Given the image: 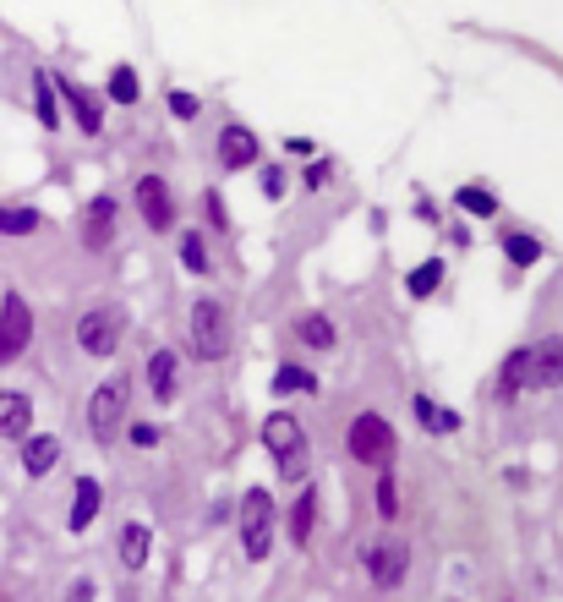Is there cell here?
Returning a JSON list of instances; mask_svg holds the SVG:
<instances>
[{"label": "cell", "instance_id": "7402d4cb", "mask_svg": "<svg viewBox=\"0 0 563 602\" xmlns=\"http://www.w3.org/2000/svg\"><path fill=\"white\" fill-rule=\"evenodd\" d=\"M33 115H39V126L44 132H61V99H55V83H50V72H33Z\"/></svg>", "mask_w": 563, "mask_h": 602}, {"label": "cell", "instance_id": "6da1fadb", "mask_svg": "<svg viewBox=\"0 0 563 602\" xmlns=\"http://www.w3.org/2000/svg\"><path fill=\"white\" fill-rule=\"evenodd\" d=\"M263 449L274 455V471H279L285 482H307V466H312V455H307V427H301L290 411H268V416H263Z\"/></svg>", "mask_w": 563, "mask_h": 602}, {"label": "cell", "instance_id": "836d02e7", "mask_svg": "<svg viewBox=\"0 0 563 602\" xmlns=\"http://www.w3.org/2000/svg\"><path fill=\"white\" fill-rule=\"evenodd\" d=\"M328 176H334V165H328V159H312L307 176H301V192H323V187H328Z\"/></svg>", "mask_w": 563, "mask_h": 602}, {"label": "cell", "instance_id": "74e56055", "mask_svg": "<svg viewBox=\"0 0 563 602\" xmlns=\"http://www.w3.org/2000/svg\"><path fill=\"white\" fill-rule=\"evenodd\" d=\"M66 602H93V581L82 575V581H72V592H66Z\"/></svg>", "mask_w": 563, "mask_h": 602}, {"label": "cell", "instance_id": "4316f807", "mask_svg": "<svg viewBox=\"0 0 563 602\" xmlns=\"http://www.w3.org/2000/svg\"><path fill=\"white\" fill-rule=\"evenodd\" d=\"M438 285H443V258H427V263H416V269L405 274V291L416 296V301L438 296Z\"/></svg>", "mask_w": 563, "mask_h": 602}, {"label": "cell", "instance_id": "1f68e13d", "mask_svg": "<svg viewBox=\"0 0 563 602\" xmlns=\"http://www.w3.org/2000/svg\"><path fill=\"white\" fill-rule=\"evenodd\" d=\"M410 416H416V422L427 427V433H438V416H443V405L432 400V395H416V400H410Z\"/></svg>", "mask_w": 563, "mask_h": 602}, {"label": "cell", "instance_id": "3957f363", "mask_svg": "<svg viewBox=\"0 0 563 602\" xmlns=\"http://www.w3.org/2000/svg\"><path fill=\"white\" fill-rule=\"evenodd\" d=\"M345 449H350V460L367 466V471H394V449H400V438H394L389 416L361 411L356 422H350V433H345Z\"/></svg>", "mask_w": 563, "mask_h": 602}, {"label": "cell", "instance_id": "f546056e", "mask_svg": "<svg viewBox=\"0 0 563 602\" xmlns=\"http://www.w3.org/2000/svg\"><path fill=\"white\" fill-rule=\"evenodd\" d=\"M372 499H378V515H383V520L400 515V488H394V471H378V488H372Z\"/></svg>", "mask_w": 563, "mask_h": 602}, {"label": "cell", "instance_id": "d6986e66", "mask_svg": "<svg viewBox=\"0 0 563 602\" xmlns=\"http://www.w3.org/2000/svg\"><path fill=\"white\" fill-rule=\"evenodd\" d=\"M148 553H154V531L143 526V520H126L121 526V570H143L148 564Z\"/></svg>", "mask_w": 563, "mask_h": 602}, {"label": "cell", "instance_id": "9c48e42d", "mask_svg": "<svg viewBox=\"0 0 563 602\" xmlns=\"http://www.w3.org/2000/svg\"><path fill=\"white\" fill-rule=\"evenodd\" d=\"M33 345V307L22 291H6L0 296V367L22 362Z\"/></svg>", "mask_w": 563, "mask_h": 602}, {"label": "cell", "instance_id": "603a6c76", "mask_svg": "<svg viewBox=\"0 0 563 602\" xmlns=\"http://www.w3.org/2000/svg\"><path fill=\"white\" fill-rule=\"evenodd\" d=\"M312 520H318V488H301L296 504H290V542H296V548L312 542Z\"/></svg>", "mask_w": 563, "mask_h": 602}, {"label": "cell", "instance_id": "8d00e7d4", "mask_svg": "<svg viewBox=\"0 0 563 602\" xmlns=\"http://www.w3.org/2000/svg\"><path fill=\"white\" fill-rule=\"evenodd\" d=\"M285 154H296V159H318V143H312V137H285Z\"/></svg>", "mask_w": 563, "mask_h": 602}, {"label": "cell", "instance_id": "4fadbf2b", "mask_svg": "<svg viewBox=\"0 0 563 602\" xmlns=\"http://www.w3.org/2000/svg\"><path fill=\"white\" fill-rule=\"evenodd\" d=\"M525 389H536V395H553V389H563V334H553V340H542V345H531Z\"/></svg>", "mask_w": 563, "mask_h": 602}, {"label": "cell", "instance_id": "30bf717a", "mask_svg": "<svg viewBox=\"0 0 563 602\" xmlns=\"http://www.w3.org/2000/svg\"><path fill=\"white\" fill-rule=\"evenodd\" d=\"M132 198H137V214H143V225L154 230V236H164V230H175V192H170V181H164L159 170L137 176Z\"/></svg>", "mask_w": 563, "mask_h": 602}, {"label": "cell", "instance_id": "ac0fdd59", "mask_svg": "<svg viewBox=\"0 0 563 602\" xmlns=\"http://www.w3.org/2000/svg\"><path fill=\"white\" fill-rule=\"evenodd\" d=\"M99 504H104L99 477H77V488H72V515H66V526H72V531H88L93 515H99Z\"/></svg>", "mask_w": 563, "mask_h": 602}, {"label": "cell", "instance_id": "5b68a950", "mask_svg": "<svg viewBox=\"0 0 563 602\" xmlns=\"http://www.w3.org/2000/svg\"><path fill=\"white\" fill-rule=\"evenodd\" d=\"M121 340H126V312L110 307V301H99L77 318V351L93 356V362H110L121 351Z\"/></svg>", "mask_w": 563, "mask_h": 602}, {"label": "cell", "instance_id": "2e32d148", "mask_svg": "<svg viewBox=\"0 0 563 602\" xmlns=\"http://www.w3.org/2000/svg\"><path fill=\"white\" fill-rule=\"evenodd\" d=\"M28 433H33L28 389H0V438H28Z\"/></svg>", "mask_w": 563, "mask_h": 602}, {"label": "cell", "instance_id": "e0dca14e", "mask_svg": "<svg viewBox=\"0 0 563 602\" xmlns=\"http://www.w3.org/2000/svg\"><path fill=\"white\" fill-rule=\"evenodd\" d=\"M525 367H531V345H520V351L503 356V367H498V405H514L525 395Z\"/></svg>", "mask_w": 563, "mask_h": 602}, {"label": "cell", "instance_id": "e575fe53", "mask_svg": "<svg viewBox=\"0 0 563 602\" xmlns=\"http://www.w3.org/2000/svg\"><path fill=\"white\" fill-rule=\"evenodd\" d=\"M285 192H290V187H285V170L268 165V170H263V198H268V203H279Z\"/></svg>", "mask_w": 563, "mask_h": 602}, {"label": "cell", "instance_id": "ffe728a7", "mask_svg": "<svg viewBox=\"0 0 563 602\" xmlns=\"http://www.w3.org/2000/svg\"><path fill=\"white\" fill-rule=\"evenodd\" d=\"M312 389H318V373H312V367H296V362L274 367V378H268V395H274V400H290V395H312Z\"/></svg>", "mask_w": 563, "mask_h": 602}, {"label": "cell", "instance_id": "4dcf8cb0", "mask_svg": "<svg viewBox=\"0 0 563 602\" xmlns=\"http://www.w3.org/2000/svg\"><path fill=\"white\" fill-rule=\"evenodd\" d=\"M164 104H170L175 121H197V115H203V99L186 94V88H170V99H164Z\"/></svg>", "mask_w": 563, "mask_h": 602}, {"label": "cell", "instance_id": "8992f818", "mask_svg": "<svg viewBox=\"0 0 563 602\" xmlns=\"http://www.w3.org/2000/svg\"><path fill=\"white\" fill-rule=\"evenodd\" d=\"M361 570H367V581H372V586H383V592L405 586V570H410V542L400 537V531L367 537V542H361Z\"/></svg>", "mask_w": 563, "mask_h": 602}, {"label": "cell", "instance_id": "5bb4252c", "mask_svg": "<svg viewBox=\"0 0 563 602\" xmlns=\"http://www.w3.org/2000/svg\"><path fill=\"white\" fill-rule=\"evenodd\" d=\"M148 373V389H154V405H175V395H181V356L170 351V345H154L143 362Z\"/></svg>", "mask_w": 563, "mask_h": 602}, {"label": "cell", "instance_id": "7a4b0ae2", "mask_svg": "<svg viewBox=\"0 0 563 602\" xmlns=\"http://www.w3.org/2000/svg\"><path fill=\"white\" fill-rule=\"evenodd\" d=\"M186 351L197 362H225L230 356V312L225 301L214 296H197L192 312H186Z\"/></svg>", "mask_w": 563, "mask_h": 602}, {"label": "cell", "instance_id": "cb8c5ba5", "mask_svg": "<svg viewBox=\"0 0 563 602\" xmlns=\"http://www.w3.org/2000/svg\"><path fill=\"white\" fill-rule=\"evenodd\" d=\"M181 269L197 274V280H208V274H214V252H208L203 230H181Z\"/></svg>", "mask_w": 563, "mask_h": 602}, {"label": "cell", "instance_id": "8fae6325", "mask_svg": "<svg viewBox=\"0 0 563 602\" xmlns=\"http://www.w3.org/2000/svg\"><path fill=\"white\" fill-rule=\"evenodd\" d=\"M50 83H55V99L72 110L77 132H82V137H99V132H104V99L93 94V88L72 83V77H50Z\"/></svg>", "mask_w": 563, "mask_h": 602}, {"label": "cell", "instance_id": "52a82bcc", "mask_svg": "<svg viewBox=\"0 0 563 602\" xmlns=\"http://www.w3.org/2000/svg\"><path fill=\"white\" fill-rule=\"evenodd\" d=\"M241 553L246 564H263L274 553V499H268V488L241 493Z\"/></svg>", "mask_w": 563, "mask_h": 602}, {"label": "cell", "instance_id": "7c38bea8", "mask_svg": "<svg viewBox=\"0 0 563 602\" xmlns=\"http://www.w3.org/2000/svg\"><path fill=\"white\" fill-rule=\"evenodd\" d=\"M257 132L252 126H241V121H230V126H219V143H214V159H219V170L225 176H236V170H246V165H257Z\"/></svg>", "mask_w": 563, "mask_h": 602}, {"label": "cell", "instance_id": "44dd1931", "mask_svg": "<svg viewBox=\"0 0 563 602\" xmlns=\"http://www.w3.org/2000/svg\"><path fill=\"white\" fill-rule=\"evenodd\" d=\"M44 230V214L33 203H0V236H39Z\"/></svg>", "mask_w": 563, "mask_h": 602}, {"label": "cell", "instance_id": "83f0119b", "mask_svg": "<svg viewBox=\"0 0 563 602\" xmlns=\"http://www.w3.org/2000/svg\"><path fill=\"white\" fill-rule=\"evenodd\" d=\"M454 208L471 214V219H492V214H498V198H492L487 187H460V192H454Z\"/></svg>", "mask_w": 563, "mask_h": 602}, {"label": "cell", "instance_id": "d590c367", "mask_svg": "<svg viewBox=\"0 0 563 602\" xmlns=\"http://www.w3.org/2000/svg\"><path fill=\"white\" fill-rule=\"evenodd\" d=\"M126 433H132V444H137V449H154V444H159V427H154V422H132Z\"/></svg>", "mask_w": 563, "mask_h": 602}, {"label": "cell", "instance_id": "ba28073f", "mask_svg": "<svg viewBox=\"0 0 563 602\" xmlns=\"http://www.w3.org/2000/svg\"><path fill=\"white\" fill-rule=\"evenodd\" d=\"M115 230H121V203H115V192H93V198L82 203V214H77L82 252H110Z\"/></svg>", "mask_w": 563, "mask_h": 602}, {"label": "cell", "instance_id": "484cf974", "mask_svg": "<svg viewBox=\"0 0 563 602\" xmlns=\"http://www.w3.org/2000/svg\"><path fill=\"white\" fill-rule=\"evenodd\" d=\"M542 241L536 236H525V230H503V258L514 263V269H536V263H542Z\"/></svg>", "mask_w": 563, "mask_h": 602}, {"label": "cell", "instance_id": "d6a6232c", "mask_svg": "<svg viewBox=\"0 0 563 602\" xmlns=\"http://www.w3.org/2000/svg\"><path fill=\"white\" fill-rule=\"evenodd\" d=\"M203 208H208V225H214V230H219V236H230V214H225V198H219V192H214V187H208V192H203Z\"/></svg>", "mask_w": 563, "mask_h": 602}, {"label": "cell", "instance_id": "9a60e30c", "mask_svg": "<svg viewBox=\"0 0 563 602\" xmlns=\"http://www.w3.org/2000/svg\"><path fill=\"white\" fill-rule=\"evenodd\" d=\"M61 438L55 433H28L22 438V471H28V482H39V477H50L55 466H61Z\"/></svg>", "mask_w": 563, "mask_h": 602}, {"label": "cell", "instance_id": "277c9868", "mask_svg": "<svg viewBox=\"0 0 563 602\" xmlns=\"http://www.w3.org/2000/svg\"><path fill=\"white\" fill-rule=\"evenodd\" d=\"M126 405H132V373H110L99 389H93V400H88V433H93V444L110 449L115 438H121Z\"/></svg>", "mask_w": 563, "mask_h": 602}, {"label": "cell", "instance_id": "f1b7e54d", "mask_svg": "<svg viewBox=\"0 0 563 602\" xmlns=\"http://www.w3.org/2000/svg\"><path fill=\"white\" fill-rule=\"evenodd\" d=\"M104 94H110L115 104H137V99H143V83H137V72H132V66H115V72H110V83H104Z\"/></svg>", "mask_w": 563, "mask_h": 602}, {"label": "cell", "instance_id": "d4e9b609", "mask_svg": "<svg viewBox=\"0 0 563 602\" xmlns=\"http://www.w3.org/2000/svg\"><path fill=\"white\" fill-rule=\"evenodd\" d=\"M296 340L307 345V351H334V318H323V312H307V318H296Z\"/></svg>", "mask_w": 563, "mask_h": 602}]
</instances>
